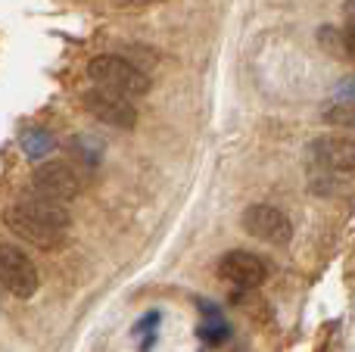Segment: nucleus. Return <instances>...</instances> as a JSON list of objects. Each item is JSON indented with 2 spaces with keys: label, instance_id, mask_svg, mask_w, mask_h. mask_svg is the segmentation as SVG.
Returning <instances> with one entry per match:
<instances>
[{
  "label": "nucleus",
  "instance_id": "0eeeda50",
  "mask_svg": "<svg viewBox=\"0 0 355 352\" xmlns=\"http://www.w3.org/2000/svg\"><path fill=\"white\" fill-rule=\"evenodd\" d=\"M218 274L227 284L237 287V290H252V287H259L268 278V265L256 253H250V249H231V253L221 256Z\"/></svg>",
  "mask_w": 355,
  "mask_h": 352
},
{
  "label": "nucleus",
  "instance_id": "9b49d317",
  "mask_svg": "<svg viewBox=\"0 0 355 352\" xmlns=\"http://www.w3.org/2000/svg\"><path fill=\"white\" fill-rule=\"evenodd\" d=\"M327 125H337V128H355V103L349 100H334L324 112H321Z\"/></svg>",
  "mask_w": 355,
  "mask_h": 352
},
{
  "label": "nucleus",
  "instance_id": "7ed1b4c3",
  "mask_svg": "<svg viewBox=\"0 0 355 352\" xmlns=\"http://www.w3.org/2000/svg\"><path fill=\"white\" fill-rule=\"evenodd\" d=\"M81 187H85V181H81V175L69 162H41L31 172V193L62 206L72 203L81 193Z\"/></svg>",
  "mask_w": 355,
  "mask_h": 352
},
{
  "label": "nucleus",
  "instance_id": "f03ea898",
  "mask_svg": "<svg viewBox=\"0 0 355 352\" xmlns=\"http://www.w3.org/2000/svg\"><path fill=\"white\" fill-rule=\"evenodd\" d=\"M87 78L97 87L112 94H122V97L135 100L150 94V75L144 72L137 62L125 60L119 53H100L87 62Z\"/></svg>",
  "mask_w": 355,
  "mask_h": 352
},
{
  "label": "nucleus",
  "instance_id": "39448f33",
  "mask_svg": "<svg viewBox=\"0 0 355 352\" xmlns=\"http://www.w3.org/2000/svg\"><path fill=\"white\" fill-rule=\"evenodd\" d=\"M0 287L10 290L12 297L28 299L37 290V268L28 259L25 249L16 243H0Z\"/></svg>",
  "mask_w": 355,
  "mask_h": 352
},
{
  "label": "nucleus",
  "instance_id": "4468645a",
  "mask_svg": "<svg viewBox=\"0 0 355 352\" xmlns=\"http://www.w3.org/2000/svg\"><path fill=\"white\" fill-rule=\"evenodd\" d=\"M334 100H349V103H355V75L337 81V87H334Z\"/></svg>",
  "mask_w": 355,
  "mask_h": 352
},
{
  "label": "nucleus",
  "instance_id": "6e6552de",
  "mask_svg": "<svg viewBox=\"0 0 355 352\" xmlns=\"http://www.w3.org/2000/svg\"><path fill=\"white\" fill-rule=\"evenodd\" d=\"M309 156L327 172H355V137L324 134L309 143Z\"/></svg>",
  "mask_w": 355,
  "mask_h": 352
},
{
  "label": "nucleus",
  "instance_id": "20e7f679",
  "mask_svg": "<svg viewBox=\"0 0 355 352\" xmlns=\"http://www.w3.org/2000/svg\"><path fill=\"white\" fill-rule=\"evenodd\" d=\"M240 225H243V231L250 237L271 243V247H287V243L293 240V222H290L277 206H268V203L246 206Z\"/></svg>",
  "mask_w": 355,
  "mask_h": 352
},
{
  "label": "nucleus",
  "instance_id": "f257e3e1",
  "mask_svg": "<svg viewBox=\"0 0 355 352\" xmlns=\"http://www.w3.org/2000/svg\"><path fill=\"white\" fill-rule=\"evenodd\" d=\"M3 222H6V228L16 237H22L25 243H35V247H41V249H53L62 243L72 218H69V209L62 203L44 200L28 191L22 200H16V203L6 209Z\"/></svg>",
  "mask_w": 355,
  "mask_h": 352
},
{
  "label": "nucleus",
  "instance_id": "2eb2a0df",
  "mask_svg": "<svg viewBox=\"0 0 355 352\" xmlns=\"http://www.w3.org/2000/svg\"><path fill=\"white\" fill-rule=\"evenodd\" d=\"M119 10H147V6H156V3H166V0H112Z\"/></svg>",
  "mask_w": 355,
  "mask_h": 352
},
{
  "label": "nucleus",
  "instance_id": "ddd939ff",
  "mask_svg": "<svg viewBox=\"0 0 355 352\" xmlns=\"http://www.w3.org/2000/svg\"><path fill=\"white\" fill-rule=\"evenodd\" d=\"M156 324H159V312H147V315H144L141 322L135 324V334L147 340V343H144V352H150V346H153V340H156L153 328H156Z\"/></svg>",
  "mask_w": 355,
  "mask_h": 352
},
{
  "label": "nucleus",
  "instance_id": "423d86ee",
  "mask_svg": "<svg viewBox=\"0 0 355 352\" xmlns=\"http://www.w3.org/2000/svg\"><path fill=\"white\" fill-rule=\"evenodd\" d=\"M85 109L91 112L94 118H100L103 125L110 128H122V131H131L137 125V109L128 97L122 94H112V91H103V87H91L85 94Z\"/></svg>",
  "mask_w": 355,
  "mask_h": 352
},
{
  "label": "nucleus",
  "instance_id": "1a4fd4ad",
  "mask_svg": "<svg viewBox=\"0 0 355 352\" xmlns=\"http://www.w3.org/2000/svg\"><path fill=\"white\" fill-rule=\"evenodd\" d=\"M19 147H22V153L28 156L31 162H41L56 150V141L47 128H25L22 134H19Z\"/></svg>",
  "mask_w": 355,
  "mask_h": 352
},
{
  "label": "nucleus",
  "instance_id": "f3484780",
  "mask_svg": "<svg viewBox=\"0 0 355 352\" xmlns=\"http://www.w3.org/2000/svg\"><path fill=\"white\" fill-rule=\"evenodd\" d=\"M343 12H346V19H349V25H355V0H346Z\"/></svg>",
  "mask_w": 355,
  "mask_h": 352
},
{
  "label": "nucleus",
  "instance_id": "dca6fc26",
  "mask_svg": "<svg viewBox=\"0 0 355 352\" xmlns=\"http://www.w3.org/2000/svg\"><path fill=\"white\" fill-rule=\"evenodd\" d=\"M340 35H343V50L349 56H355V25H349V28L340 31Z\"/></svg>",
  "mask_w": 355,
  "mask_h": 352
},
{
  "label": "nucleus",
  "instance_id": "9d476101",
  "mask_svg": "<svg viewBox=\"0 0 355 352\" xmlns=\"http://www.w3.org/2000/svg\"><path fill=\"white\" fill-rule=\"evenodd\" d=\"M69 147H72V153L78 156L85 166H97V162L103 159V141L94 134H75Z\"/></svg>",
  "mask_w": 355,
  "mask_h": 352
},
{
  "label": "nucleus",
  "instance_id": "f8f14e48",
  "mask_svg": "<svg viewBox=\"0 0 355 352\" xmlns=\"http://www.w3.org/2000/svg\"><path fill=\"white\" fill-rule=\"evenodd\" d=\"M196 334H200L206 343L218 346V343H225L227 337H231V328H227V322L221 315H209V318H202V324H200V331H196Z\"/></svg>",
  "mask_w": 355,
  "mask_h": 352
}]
</instances>
